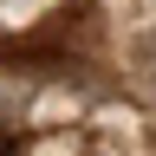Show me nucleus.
<instances>
[{
  "mask_svg": "<svg viewBox=\"0 0 156 156\" xmlns=\"http://www.w3.org/2000/svg\"><path fill=\"white\" fill-rule=\"evenodd\" d=\"M0 156H20V130H7V124H0Z\"/></svg>",
  "mask_w": 156,
  "mask_h": 156,
  "instance_id": "1",
  "label": "nucleus"
},
{
  "mask_svg": "<svg viewBox=\"0 0 156 156\" xmlns=\"http://www.w3.org/2000/svg\"><path fill=\"white\" fill-rule=\"evenodd\" d=\"M143 72H150V85H156V39L143 46Z\"/></svg>",
  "mask_w": 156,
  "mask_h": 156,
  "instance_id": "2",
  "label": "nucleus"
}]
</instances>
